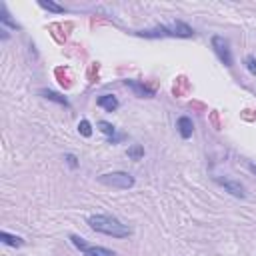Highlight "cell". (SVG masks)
I'll use <instances>...</instances> for the list:
<instances>
[{"label": "cell", "mask_w": 256, "mask_h": 256, "mask_svg": "<svg viewBox=\"0 0 256 256\" xmlns=\"http://www.w3.org/2000/svg\"><path fill=\"white\" fill-rule=\"evenodd\" d=\"M86 224L90 226V230L112 236V238H128L132 234L130 226H126L124 222H120L116 216H110V214H92L86 218Z\"/></svg>", "instance_id": "6da1fadb"}, {"label": "cell", "mask_w": 256, "mask_h": 256, "mask_svg": "<svg viewBox=\"0 0 256 256\" xmlns=\"http://www.w3.org/2000/svg\"><path fill=\"white\" fill-rule=\"evenodd\" d=\"M132 34L140 36V38H192L194 36V28L188 26L182 20H174L170 24H158L154 28H146V30H134Z\"/></svg>", "instance_id": "7a4b0ae2"}, {"label": "cell", "mask_w": 256, "mask_h": 256, "mask_svg": "<svg viewBox=\"0 0 256 256\" xmlns=\"http://www.w3.org/2000/svg\"><path fill=\"white\" fill-rule=\"evenodd\" d=\"M98 182L108 186V188H116V190H128L134 186V176L128 174V172H122V170H116V172H106V174H100L98 176Z\"/></svg>", "instance_id": "3957f363"}, {"label": "cell", "mask_w": 256, "mask_h": 256, "mask_svg": "<svg viewBox=\"0 0 256 256\" xmlns=\"http://www.w3.org/2000/svg\"><path fill=\"white\" fill-rule=\"evenodd\" d=\"M210 44H212V50H214V54L218 56V60L224 64V66H232L234 64V56H232V50H230V44H228V40L224 38V36H220V34H214L212 38H210Z\"/></svg>", "instance_id": "277c9868"}, {"label": "cell", "mask_w": 256, "mask_h": 256, "mask_svg": "<svg viewBox=\"0 0 256 256\" xmlns=\"http://www.w3.org/2000/svg\"><path fill=\"white\" fill-rule=\"evenodd\" d=\"M70 242H72L78 250H82V256H116V252L110 250V248H104V246H90V244H86V240L80 238L78 234H70Z\"/></svg>", "instance_id": "5b68a950"}, {"label": "cell", "mask_w": 256, "mask_h": 256, "mask_svg": "<svg viewBox=\"0 0 256 256\" xmlns=\"http://www.w3.org/2000/svg\"><path fill=\"white\" fill-rule=\"evenodd\" d=\"M214 180L232 196L236 198H246V186L238 180H232V178H220V176H214Z\"/></svg>", "instance_id": "8992f818"}, {"label": "cell", "mask_w": 256, "mask_h": 256, "mask_svg": "<svg viewBox=\"0 0 256 256\" xmlns=\"http://www.w3.org/2000/svg\"><path fill=\"white\" fill-rule=\"evenodd\" d=\"M96 126H98V130H100L102 134L108 136V144H120V142L126 138V134H120V132L116 130V126H112V124L106 122V120H98Z\"/></svg>", "instance_id": "52a82bcc"}, {"label": "cell", "mask_w": 256, "mask_h": 256, "mask_svg": "<svg viewBox=\"0 0 256 256\" xmlns=\"http://www.w3.org/2000/svg\"><path fill=\"white\" fill-rule=\"evenodd\" d=\"M122 84H124V86H128V88H130L138 98H152V96H154V90H152V88H148L146 84L138 82V80H128V78H126V80H122Z\"/></svg>", "instance_id": "ba28073f"}, {"label": "cell", "mask_w": 256, "mask_h": 256, "mask_svg": "<svg viewBox=\"0 0 256 256\" xmlns=\"http://www.w3.org/2000/svg\"><path fill=\"white\" fill-rule=\"evenodd\" d=\"M96 106H100L106 112H116L118 106H120V102H118V98L114 94H102V96L96 98Z\"/></svg>", "instance_id": "9c48e42d"}, {"label": "cell", "mask_w": 256, "mask_h": 256, "mask_svg": "<svg viewBox=\"0 0 256 256\" xmlns=\"http://www.w3.org/2000/svg\"><path fill=\"white\" fill-rule=\"evenodd\" d=\"M176 128H178V134H180L184 140H188V138L192 136V132H194V122H192V118H188V116H180V118L176 120Z\"/></svg>", "instance_id": "30bf717a"}, {"label": "cell", "mask_w": 256, "mask_h": 256, "mask_svg": "<svg viewBox=\"0 0 256 256\" xmlns=\"http://www.w3.org/2000/svg\"><path fill=\"white\" fill-rule=\"evenodd\" d=\"M38 94H40L42 98H46V100H52V102H56V104L64 106V108H70L68 98H66V96H62V94H58V92H54V90H46V88H42V90H38Z\"/></svg>", "instance_id": "8fae6325"}, {"label": "cell", "mask_w": 256, "mask_h": 256, "mask_svg": "<svg viewBox=\"0 0 256 256\" xmlns=\"http://www.w3.org/2000/svg\"><path fill=\"white\" fill-rule=\"evenodd\" d=\"M0 240L6 244V246H14V248H20L24 246V238L22 236H16V234H8L6 230L0 232Z\"/></svg>", "instance_id": "7c38bea8"}, {"label": "cell", "mask_w": 256, "mask_h": 256, "mask_svg": "<svg viewBox=\"0 0 256 256\" xmlns=\"http://www.w3.org/2000/svg\"><path fill=\"white\" fill-rule=\"evenodd\" d=\"M188 88H190V82L186 80V76H178L174 86H172V94L174 96H184L188 92Z\"/></svg>", "instance_id": "4fadbf2b"}, {"label": "cell", "mask_w": 256, "mask_h": 256, "mask_svg": "<svg viewBox=\"0 0 256 256\" xmlns=\"http://www.w3.org/2000/svg\"><path fill=\"white\" fill-rule=\"evenodd\" d=\"M0 24H2V26H8V28H12V30H20V26L10 18V14H8V10H6L4 4L0 6Z\"/></svg>", "instance_id": "5bb4252c"}, {"label": "cell", "mask_w": 256, "mask_h": 256, "mask_svg": "<svg viewBox=\"0 0 256 256\" xmlns=\"http://www.w3.org/2000/svg\"><path fill=\"white\" fill-rule=\"evenodd\" d=\"M54 74H56V78H58V82L64 86V88H68L70 84H72V76H70V70L68 68H56L54 70Z\"/></svg>", "instance_id": "9a60e30c"}, {"label": "cell", "mask_w": 256, "mask_h": 256, "mask_svg": "<svg viewBox=\"0 0 256 256\" xmlns=\"http://www.w3.org/2000/svg\"><path fill=\"white\" fill-rule=\"evenodd\" d=\"M38 6H42L44 10H50V12H54V14H64V12H66L64 6H60V4H56V2H52V0H40Z\"/></svg>", "instance_id": "2e32d148"}, {"label": "cell", "mask_w": 256, "mask_h": 256, "mask_svg": "<svg viewBox=\"0 0 256 256\" xmlns=\"http://www.w3.org/2000/svg\"><path fill=\"white\" fill-rule=\"evenodd\" d=\"M126 154H128V158H132V160H140V158L144 156V148H142L140 144H134V146H130V148L126 150Z\"/></svg>", "instance_id": "e0dca14e"}, {"label": "cell", "mask_w": 256, "mask_h": 256, "mask_svg": "<svg viewBox=\"0 0 256 256\" xmlns=\"http://www.w3.org/2000/svg\"><path fill=\"white\" fill-rule=\"evenodd\" d=\"M78 132L84 136V138H90L92 136V124L88 120H80L78 122Z\"/></svg>", "instance_id": "ac0fdd59"}, {"label": "cell", "mask_w": 256, "mask_h": 256, "mask_svg": "<svg viewBox=\"0 0 256 256\" xmlns=\"http://www.w3.org/2000/svg\"><path fill=\"white\" fill-rule=\"evenodd\" d=\"M244 64H246V68H248V72H250L252 76H256V58H254L252 54H248V56L244 58Z\"/></svg>", "instance_id": "d6986e66"}, {"label": "cell", "mask_w": 256, "mask_h": 256, "mask_svg": "<svg viewBox=\"0 0 256 256\" xmlns=\"http://www.w3.org/2000/svg\"><path fill=\"white\" fill-rule=\"evenodd\" d=\"M64 160H66V164H68L70 168H76V166H78V158H76L74 154H64Z\"/></svg>", "instance_id": "ffe728a7"}, {"label": "cell", "mask_w": 256, "mask_h": 256, "mask_svg": "<svg viewBox=\"0 0 256 256\" xmlns=\"http://www.w3.org/2000/svg\"><path fill=\"white\" fill-rule=\"evenodd\" d=\"M212 122H214L216 128H220V122H218V114L216 112H212Z\"/></svg>", "instance_id": "44dd1931"}, {"label": "cell", "mask_w": 256, "mask_h": 256, "mask_svg": "<svg viewBox=\"0 0 256 256\" xmlns=\"http://www.w3.org/2000/svg\"><path fill=\"white\" fill-rule=\"evenodd\" d=\"M250 170H252V172H256V166H254V164H250Z\"/></svg>", "instance_id": "7402d4cb"}]
</instances>
